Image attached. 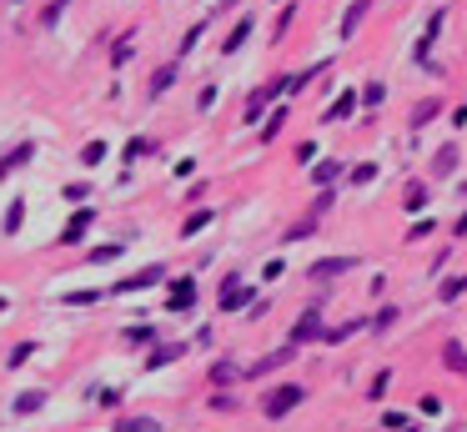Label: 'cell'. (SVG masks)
<instances>
[{
  "label": "cell",
  "mask_w": 467,
  "mask_h": 432,
  "mask_svg": "<svg viewBox=\"0 0 467 432\" xmlns=\"http://www.w3.org/2000/svg\"><path fill=\"white\" fill-rule=\"evenodd\" d=\"M302 402H307V387H302V382H282V387H266V392H262V417L282 422V417H287V413H296Z\"/></svg>",
  "instance_id": "1"
},
{
  "label": "cell",
  "mask_w": 467,
  "mask_h": 432,
  "mask_svg": "<svg viewBox=\"0 0 467 432\" xmlns=\"http://www.w3.org/2000/svg\"><path fill=\"white\" fill-rule=\"evenodd\" d=\"M251 297H257V292L241 287V276H237V272L221 276V317H237V312H246V307H257Z\"/></svg>",
  "instance_id": "2"
},
{
  "label": "cell",
  "mask_w": 467,
  "mask_h": 432,
  "mask_svg": "<svg viewBox=\"0 0 467 432\" xmlns=\"http://www.w3.org/2000/svg\"><path fill=\"white\" fill-rule=\"evenodd\" d=\"M166 282V267L161 262H151V267H141V272H131V276H121V282L111 287L116 297H131V292H146V287H161Z\"/></svg>",
  "instance_id": "3"
},
{
  "label": "cell",
  "mask_w": 467,
  "mask_h": 432,
  "mask_svg": "<svg viewBox=\"0 0 467 432\" xmlns=\"http://www.w3.org/2000/svg\"><path fill=\"white\" fill-rule=\"evenodd\" d=\"M347 272H357V256H322V262H312L307 267V282H337V276H347Z\"/></svg>",
  "instance_id": "4"
},
{
  "label": "cell",
  "mask_w": 467,
  "mask_h": 432,
  "mask_svg": "<svg viewBox=\"0 0 467 432\" xmlns=\"http://www.w3.org/2000/svg\"><path fill=\"white\" fill-rule=\"evenodd\" d=\"M322 332H327V322H322V312L316 307H307L302 317H296V327H291V347H307V342H322Z\"/></svg>",
  "instance_id": "5"
},
{
  "label": "cell",
  "mask_w": 467,
  "mask_h": 432,
  "mask_svg": "<svg viewBox=\"0 0 467 432\" xmlns=\"http://www.w3.org/2000/svg\"><path fill=\"white\" fill-rule=\"evenodd\" d=\"M91 226H96V206H76V216L66 222V231H60V247H80Z\"/></svg>",
  "instance_id": "6"
},
{
  "label": "cell",
  "mask_w": 467,
  "mask_h": 432,
  "mask_svg": "<svg viewBox=\"0 0 467 432\" xmlns=\"http://www.w3.org/2000/svg\"><path fill=\"white\" fill-rule=\"evenodd\" d=\"M166 307H171V312H191V307H196V276H176L171 292H166Z\"/></svg>",
  "instance_id": "7"
},
{
  "label": "cell",
  "mask_w": 467,
  "mask_h": 432,
  "mask_svg": "<svg viewBox=\"0 0 467 432\" xmlns=\"http://www.w3.org/2000/svg\"><path fill=\"white\" fill-rule=\"evenodd\" d=\"M176 357H186V342H156V347L151 352H146V372H161V367H171Z\"/></svg>",
  "instance_id": "8"
},
{
  "label": "cell",
  "mask_w": 467,
  "mask_h": 432,
  "mask_svg": "<svg viewBox=\"0 0 467 432\" xmlns=\"http://www.w3.org/2000/svg\"><path fill=\"white\" fill-rule=\"evenodd\" d=\"M35 161V141H20V146H10L6 156H0V181L10 176V171H20V166H31Z\"/></svg>",
  "instance_id": "9"
},
{
  "label": "cell",
  "mask_w": 467,
  "mask_h": 432,
  "mask_svg": "<svg viewBox=\"0 0 467 432\" xmlns=\"http://www.w3.org/2000/svg\"><path fill=\"white\" fill-rule=\"evenodd\" d=\"M357 106H362V96H357V91H342V96H337V101L327 106V116H322V121H327V126L352 121V116H357Z\"/></svg>",
  "instance_id": "10"
},
{
  "label": "cell",
  "mask_w": 467,
  "mask_h": 432,
  "mask_svg": "<svg viewBox=\"0 0 467 432\" xmlns=\"http://www.w3.org/2000/svg\"><path fill=\"white\" fill-rule=\"evenodd\" d=\"M296 357V347H291V342H287V347H277V352H271V357H262V362H251L246 367V377H266V372H277V367H287Z\"/></svg>",
  "instance_id": "11"
},
{
  "label": "cell",
  "mask_w": 467,
  "mask_h": 432,
  "mask_svg": "<svg viewBox=\"0 0 467 432\" xmlns=\"http://www.w3.org/2000/svg\"><path fill=\"white\" fill-rule=\"evenodd\" d=\"M46 397H51V392H40V387H31V392H20V397L10 402V417H35L40 407H46Z\"/></svg>",
  "instance_id": "12"
},
{
  "label": "cell",
  "mask_w": 467,
  "mask_h": 432,
  "mask_svg": "<svg viewBox=\"0 0 467 432\" xmlns=\"http://www.w3.org/2000/svg\"><path fill=\"white\" fill-rule=\"evenodd\" d=\"M20 226H26V201H20V197H10L6 216H0V236H20Z\"/></svg>",
  "instance_id": "13"
},
{
  "label": "cell",
  "mask_w": 467,
  "mask_h": 432,
  "mask_svg": "<svg viewBox=\"0 0 467 432\" xmlns=\"http://www.w3.org/2000/svg\"><path fill=\"white\" fill-rule=\"evenodd\" d=\"M211 222H216V211H211V206H196V211H191L186 222H181V242H191V236H196V231H206Z\"/></svg>",
  "instance_id": "14"
},
{
  "label": "cell",
  "mask_w": 467,
  "mask_h": 432,
  "mask_svg": "<svg viewBox=\"0 0 467 432\" xmlns=\"http://www.w3.org/2000/svg\"><path fill=\"white\" fill-rule=\"evenodd\" d=\"M116 432H166V427L146 413H126V417H116Z\"/></svg>",
  "instance_id": "15"
},
{
  "label": "cell",
  "mask_w": 467,
  "mask_h": 432,
  "mask_svg": "<svg viewBox=\"0 0 467 432\" xmlns=\"http://www.w3.org/2000/svg\"><path fill=\"white\" fill-rule=\"evenodd\" d=\"M442 367L467 377V347H462V342H442Z\"/></svg>",
  "instance_id": "16"
},
{
  "label": "cell",
  "mask_w": 467,
  "mask_h": 432,
  "mask_svg": "<svg viewBox=\"0 0 467 432\" xmlns=\"http://www.w3.org/2000/svg\"><path fill=\"white\" fill-rule=\"evenodd\" d=\"M151 151H156L151 136H131V141H126V151H121V161H126V166H136L141 156H151Z\"/></svg>",
  "instance_id": "17"
},
{
  "label": "cell",
  "mask_w": 467,
  "mask_h": 432,
  "mask_svg": "<svg viewBox=\"0 0 467 432\" xmlns=\"http://www.w3.org/2000/svg\"><path fill=\"white\" fill-rule=\"evenodd\" d=\"M126 347H156V327H151V322H136V327H126Z\"/></svg>",
  "instance_id": "18"
},
{
  "label": "cell",
  "mask_w": 467,
  "mask_h": 432,
  "mask_svg": "<svg viewBox=\"0 0 467 432\" xmlns=\"http://www.w3.org/2000/svg\"><path fill=\"white\" fill-rule=\"evenodd\" d=\"M176 76H181V66H176V60H171V66H161V71L151 76V101L171 91V85H176Z\"/></svg>",
  "instance_id": "19"
},
{
  "label": "cell",
  "mask_w": 467,
  "mask_h": 432,
  "mask_svg": "<svg viewBox=\"0 0 467 432\" xmlns=\"http://www.w3.org/2000/svg\"><path fill=\"white\" fill-rule=\"evenodd\" d=\"M246 372V367H237V362H231V357H221V362H211V382H216V387H226V382H237Z\"/></svg>",
  "instance_id": "20"
},
{
  "label": "cell",
  "mask_w": 467,
  "mask_h": 432,
  "mask_svg": "<svg viewBox=\"0 0 467 432\" xmlns=\"http://www.w3.org/2000/svg\"><path fill=\"white\" fill-rule=\"evenodd\" d=\"M121 251H126V242H105V247H91V251H86V262H91V267H105V262H116Z\"/></svg>",
  "instance_id": "21"
},
{
  "label": "cell",
  "mask_w": 467,
  "mask_h": 432,
  "mask_svg": "<svg viewBox=\"0 0 467 432\" xmlns=\"http://www.w3.org/2000/svg\"><path fill=\"white\" fill-rule=\"evenodd\" d=\"M246 35H251V15H241V20H237V31H231V35L221 40V51H226V56H231V51H241V46H246Z\"/></svg>",
  "instance_id": "22"
},
{
  "label": "cell",
  "mask_w": 467,
  "mask_h": 432,
  "mask_svg": "<svg viewBox=\"0 0 467 432\" xmlns=\"http://www.w3.org/2000/svg\"><path fill=\"white\" fill-rule=\"evenodd\" d=\"M467 292V272H457V276H448V282L437 287V301H457Z\"/></svg>",
  "instance_id": "23"
},
{
  "label": "cell",
  "mask_w": 467,
  "mask_h": 432,
  "mask_svg": "<svg viewBox=\"0 0 467 432\" xmlns=\"http://www.w3.org/2000/svg\"><path fill=\"white\" fill-rule=\"evenodd\" d=\"M337 176H342V161H316V166H312V181H316V186H332Z\"/></svg>",
  "instance_id": "24"
},
{
  "label": "cell",
  "mask_w": 467,
  "mask_h": 432,
  "mask_svg": "<svg viewBox=\"0 0 467 432\" xmlns=\"http://www.w3.org/2000/svg\"><path fill=\"white\" fill-rule=\"evenodd\" d=\"M105 156H111V146H105V141H86V146H80V166H101Z\"/></svg>",
  "instance_id": "25"
},
{
  "label": "cell",
  "mask_w": 467,
  "mask_h": 432,
  "mask_svg": "<svg viewBox=\"0 0 467 432\" xmlns=\"http://www.w3.org/2000/svg\"><path fill=\"white\" fill-rule=\"evenodd\" d=\"M362 327H372V322H342V327H327V332H322V342H347V337H357Z\"/></svg>",
  "instance_id": "26"
},
{
  "label": "cell",
  "mask_w": 467,
  "mask_h": 432,
  "mask_svg": "<svg viewBox=\"0 0 467 432\" xmlns=\"http://www.w3.org/2000/svg\"><path fill=\"white\" fill-rule=\"evenodd\" d=\"M131 51H136V40H131V31H126V35L116 40V46H111V66L121 71V66H126V60H131Z\"/></svg>",
  "instance_id": "27"
},
{
  "label": "cell",
  "mask_w": 467,
  "mask_h": 432,
  "mask_svg": "<svg viewBox=\"0 0 467 432\" xmlns=\"http://www.w3.org/2000/svg\"><path fill=\"white\" fill-rule=\"evenodd\" d=\"M362 15H367V0H352V10L342 15V40H347L357 26H362Z\"/></svg>",
  "instance_id": "28"
},
{
  "label": "cell",
  "mask_w": 467,
  "mask_h": 432,
  "mask_svg": "<svg viewBox=\"0 0 467 432\" xmlns=\"http://www.w3.org/2000/svg\"><path fill=\"white\" fill-rule=\"evenodd\" d=\"M60 301H66V307H96V301H101V292H96V287H80V292H66Z\"/></svg>",
  "instance_id": "29"
},
{
  "label": "cell",
  "mask_w": 467,
  "mask_h": 432,
  "mask_svg": "<svg viewBox=\"0 0 467 432\" xmlns=\"http://www.w3.org/2000/svg\"><path fill=\"white\" fill-rule=\"evenodd\" d=\"M437 31H442V10H432V20H427V35L417 40V60H422V56L432 51V40H437Z\"/></svg>",
  "instance_id": "30"
},
{
  "label": "cell",
  "mask_w": 467,
  "mask_h": 432,
  "mask_svg": "<svg viewBox=\"0 0 467 432\" xmlns=\"http://www.w3.org/2000/svg\"><path fill=\"white\" fill-rule=\"evenodd\" d=\"M31 357H35V342H15V347L6 352V367H26Z\"/></svg>",
  "instance_id": "31"
},
{
  "label": "cell",
  "mask_w": 467,
  "mask_h": 432,
  "mask_svg": "<svg viewBox=\"0 0 467 432\" xmlns=\"http://www.w3.org/2000/svg\"><path fill=\"white\" fill-rule=\"evenodd\" d=\"M402 206H407V211H422V206H427V186L412 181V186H407V197H402Z\"/></svg>",
  "instance_id": "32"
},
{
  "label": "cell",
  "mask_w": 467,
  "mask_h": 432,
  "mask_svg": "<svg viewBox=\"0 0 467 432\" xmlns=\"http://www.w3.org/2000/svg\"><path fill=\"white\" fill-rule=\"evenodd\" d=\"M397 317H402L397 307H382V312L372 317V332H377V337H382V332H392V327H397Z\"/></svg>",
  "instance_id": "33"
},
{
  "label": "cell",
  "mask_w": 467,
  "mask_h": 432,
  "mask_svg": "<svg viewBox=\"0 0 467 432\" xmlns=\"http://www.w3.org/2000/svg\"><path fill=\"white\" fill-rule=\"evenodd\" d=\"M452 166H457V151H452V146H442V151H437V161H432V171H437V176H448Z\"/></svg>",
  "instance_id": "34"
},
{
  "label": "cell",
  "mask_w": 467,
  "mask_h": 432,
  "mask_svg": "<svg viewBox=\"0 0 467 432\" xmlns=\"http://www.w3.org/2000/svg\"><path fill=\"white\" fill-rule=\"evenodd\" d=\"M60 197H66L71 206H86V197H91V186H86V181H71L66 191H60Z\"/></svg>",
  "instance_id": "35"
},
{
  "label": "cell",
  "mask_w": 467,
  "mask_h": 432,
  "mask_svg": "<svg viewBox=\"0 0 467 432\" xmlns=\"http://www.w3.org/2000/svg\"><path fill=\"white\" fill-rule=\"evenodd\" d=\"M437 111H442V101H422L417 111H412V126H427V121H432Z\"/></svg>",
  "instance_id": "36"
},
{
  "label": "cell",
  "mask_w": 467,
  "mask_h": 432,
  "mask_svg": "<svg viewBox=\"0 0 467 432\" xmlns=\"http://www.w3.org/2000/svg\"><path fill=\"white\" fill-rule=\"evenodd\" d=\"M312 231H316V216H307V222L287 226V236H282V242H302V236H312Z\"/></svg>",
  "instance_id": "37"
},
{
  "label": "cell",
  "mask_w": 467,
  "mask_h": 432,
  "mask_svg": "<svg viewBox=\"0 0 467 432\" xmlns=\"http://www.w3.org/2000/svg\"><path fill=\"white\" fill-rule=\"evenodd\" d=\"M91 397H96L101 407H121V402H126V392H121V387H101V392H91Z\"/></svg>",
  "instance_id": "38"
},
{
  "label": "cell",
  "mask_w": 467,
  "mask_h": 432,
  "mask_svg": "<svg viewBox=\"0 0 467 432\" xmlns=\"http://www.w3.org/2000/svg\"><path fill=\"white\" fill-rule=\"evenodd\" d=\"M66 6H71V0H51V6H46V15H40V26H46V31H51V26H56V20H60V15H66Z\"/></svg>",
  "instance_id": "39"
},
{
  "label": "cell",
  "mask_w": 467,
  "mask_h": 432,
  "mask_svg": "<svg viewBox=\"0 0 467 432\" xmlns=\"http://www.w3.org/2000/svg\"><path fill=\"white\" fill-rule=\"evenodd\" d=\"M377 176V161H362V166H352V186H367Z\"/></svg>",
  "instance_id": "40"
},
{
  "label": "cell",
  "mask_w": 467,
  "mask_h": 432,
  "mask_svg": "<svg viewBox=\"0 0 467 432\" xmlns=\"http://www.w3.org/2000/svg\"><path fill=\"white\" fill-rule=\"evenodd\" d=\"M427 236H432V216H422V222H412L407 242H427Z\"/></svg>",
  "instance_id": "41"
},
{
  "label": "cell",
  "mask_w": 467,
  "mask_h": 432,
  "mask_svg": "<svg viewBox=\"0 0 467 432\" xmlns=\"http://www.w3.org/2000/svg\"><path fill=\"white\" fill-rule=\"evenodd\" d=\"M231 407H237V397H231L226 387H216V397H211V413H231Z\"/></svg>",
  "instance_id": "42"
},
{
  "label": "cell",
  "mask_w": 467,
  "mask_h": 432,
  "mask_svg": "<svg viewBox=\"0 0 467 432\" xmlns=\"http://www.w3.org/2000/svg\"><path fill=\"white\" fill-rule=\"evenodd\" d=\"M332 201H337V191H332V186H322V191H316V201H312V216H322Z\"/></svg>",
  "instance_id": "43"
},
{
  "label": "cell",
  "mask_w": 467,
  "mask_h": 432,
  "mask_svg": "<svg viewBox=\"0 0 467 432\" xmlns=\"http://www.w3.org/2000/svg\"><path fill=\"white\" fill-rule=\"evenodd\" d=\"M382 96H387V91H382V81H367V91H362V106H382Z\"/></svg>",
  "instance_id": "44"
},
{
  "label": "cell",
  "mask_w": 467,
  "mask_h": 432,
  "mask_svg": "<svg viewBox=\"0 0 467 432\" xmlns=\"http://www.w3.org/2000/svg\"><path fill=\"white\" fill-rule=\"evenodd\" d=\"M282 121H287V111H271V121L262 126V141H271V136H277V131H282Z\"/></svg>",
  "instance_id": "45"
},
{
  "label": "cell",
  "mask_w": 467,
  "mask_h": 432,
  "mask_svg": "<svg viewBox=\"0 0 467 432\" xmlns=\"http://www.w3.org/2000/svg\"><path fill=\"white\" fill-rule=\"evenodd\" d=\"M216 106V85H201V96H196V111H211Z\"/></svg>",
  "instance_id": "46"
},
{
  "label": "cell",
  "mask_w": 467,
  "mask_h": 432,
  "mask_svg": "<svg viewBox=\"0 0 467 432\" xmlns=\"http://www.w3.org/2000/svg\"><path fill=\"white\" fill-rule=\"evenodd\" d=\"M196 40H201V26H191V31H186V35H181V56H186V51H191V46H196Z\"/></svg>",
  "instance_id": "47"
},
{
  "label": "cell",
  "mask_w": 467,
  "mask_h": 432,
  "mask_svg": "<svg viewBox=\"0 0 467 432\" xmlns=\"http://www.w3.org/2000/svg\"><path fill=\"white\" fill-rule=\"evenodd\" d=\"M387 382H392L387 372H377V377H372V397H377V402H382V392H387Z\"/></svg>",
  "instance_id": "48"
},
{
  "label": "cell",
  "mask_w": 467,
  "mask_h": 432,
  "mask_svg": "<svg viewBox=\"0 0 467 432\" xmlns=\"http://www.w3.org/2000/svg\"><path fill=\"white\" fill-rule=\"evenodd\" d=\"M457 236H467V216H457Z\"/></svg>",
  "instance_id": "49"
},
{
  "label": "cell",
  "mask_w": 467,
  "mask_h": 432,
  "mask_svg": "<svg viewBox=\"0 0 467 432\" xmlns=\"http://www.w3.org/2000/svg\"><path fill=\"white\" fill-rule=\"evenodd\" d=\"M6 307H10V297H0V312H6Z\"/></svg>",
  "instance_id": "50"
},
{
  "label": "cell",
  "mask_w": 467,
  "mask_h": 432,
  "mask_svg": "<svg viewBox=\"0 0 467 432\" xmlns=\"http://www.w3.org/2000/svg\"><path fill=\"white\" fill-rule=\"evenodd\" d=\"M221 6H237V0H221Z\"/></svg>",
  "instance_id": "51"
}]
</instances>
